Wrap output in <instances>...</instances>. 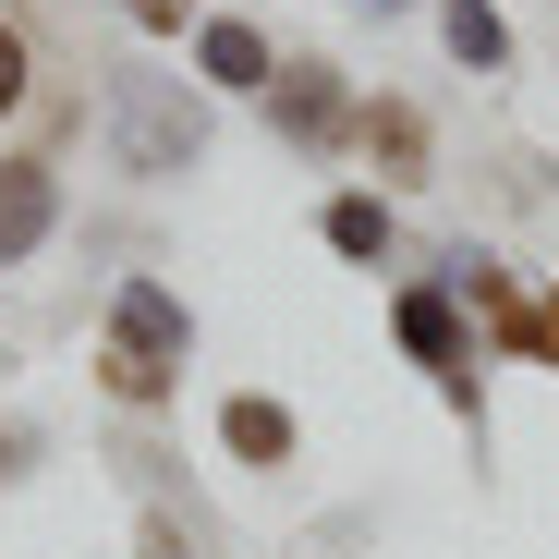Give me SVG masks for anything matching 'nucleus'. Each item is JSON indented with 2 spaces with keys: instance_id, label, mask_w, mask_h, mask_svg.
Wrapping results in <instances>:
<instances>
[{
  "instance_id": "5",
  "label": "nucleus",
  "mask_w": 559,
  "mask_h": 559,
  "mask_svg": "<svg viewBox=\"0 0 559 559\" xmlns=\"http://www.w3.org/2000/svg\"><path fill=\"white\" fill-rule=\"evenodd\" d=\"M390 329H402V353L426 365L438 390H450V378H475V341H462V305H450V293H402Z\"/></svg>"
},
{
  "instance_id": "10",
  "label": "nucleus",
  "mask_w": 559,
  "mask_h": 559,
  "mask_svg": "<svg viewBox=\"0 0 559 559\" xmlns=\"http://www.w3.org/2000/svg\"><path fill=\"white\" fill-rule=\"evenodd\" d=\"M317 231H329V255H353V267H390V243H402L390 195H329V207H317Z\"/></svg>"
},
{
  "instance_id": "8",
  "label": "nucleus",
  "mask_w": 559,
  "mask_h": 559,
  "mask_svg": "<svg viewBox=\"0 0 559 559\" xmlns=\"http://www.w3.org/2000/svg\"><path fill=\"white\" fill-rule=\"evenodd\" d=\"M195 73L219 85V98H267V85H280V61H267V37H255L243 13H219V25H195Z\"/></svg>"
},
{
  "instance_id": "6",
  "label": "nucleus",
  "mask_w": 559,
  "mask_h": 559,
  "mask_svg": "<svg viewBox=\"0 0 559 559\" xmlns=\"http://www.w3.org/2000/svg\"><path fill=\"white\" fill-rule=\"evenodd\" d=\"M219 450H231V462H255V475H280V462L305 450V426H293V402L231 390V402H219Z\"/></svg>"
},
{
  "instance_id": "12",
  "label": "nucleus",
  "mask_w": 559,
  "mask_h": 559,
  "mask_svg": "<svg viewBox=\"0 0 559 559\" xmlns=\"http://www.w3.org/2000/svg\"><path fill=\"white\" fill-rule=\"evenodd\" d=\"M98 390H110V402H170L182 378H170V365H146V353H110V341H98Z\"/></svg>"
},
{
  "instance_id": "14",
  "label": "nucleus",
  "mask_w": 559,
  "mask_h": 559,
  "mask_svg": "<svg viewBox=\"0 0 559 559\" xmlns=\"http://www.w3.org/2000/svg\"><path fill=\"white\" fill-rule=\"evenodd\" d=\"M122 13H134L146 37H182V25H195V0H122Z\"/></svg>"
},
{
  "instance_id": "7",
  "label": "nucleus",
  "mask_w": 559,
  "mask_h": 559,
  "mask_svg": "<svg viewBox=\"0 0 559 559\" xmlns=\"http://www.w3.org/2000/svg\"><path fill=\"white\" fill-rule=\"evenodd\" d=\"M353 146L378 158L390 182H426V158H438V134H426V110H414V98H365V110H353Z\"/></svg>"
},
{
  "instance_id": "15",
  "label": "nucleus",
  "mask_w": 559,
  "mask_h": 559,
  "mask_svg": "<svg viewBox=\"0 0 559 559\" xmlns=\"http://www.w3.org/2000/svg\"><path fill=\"white\" fill-rule=\"evenodd\" d=\"M365 13H402V0H365Z\"/></svg>"
},
{
  "instance_id": "11",
  "label": "nucleus",
  "mask_w": 559,
  "mask_h": 559,
  "mask_svg": "<svg viewBox=\"0 0 559 559\" xmlns=\"http://www.w3.org/2000/svg\"><path fill=\"white\" fill-rule=\"evenodd\" d=\"M438 37H450L462 73H499V61H511V25L487 13V0H438Z\"/></svg>"
},
{
  "instance_id": "9",
  "label": "nucleus",
  "mask_w": 559,
  "mask_h": 559,
  "mask_svg": "<svg viewBox=\"0 0 559 559\" xmlns=\"http://www.w3.org/2000/svg\"><path fill=\"white\" fill-rule=\"evenodd\" d=\"M195 146H207V122H195V110H170V98H146V85L122 98V158H134V170H182Z\"/></svg>"
},
{
  "instance_id": "13",
  "label": "nucleus",
  "mask_w": 559,
  "mask_h": 559,
  "mask_svg": "<svg viewBox=\"0 0 559 559\" xmlns=\"http://www.w3.org/2000/svg\"><path fill=\"white\" fill-rule=\"evenodd\" d=\"M37 98V49H25V25H0V122H13Z\"/></svg>"
},
{
  "instance_id": "1",
  "label": "nucleus",
  "mask_w": 559,
  "mask_h": 559,
  "mask_svg": "<svg viewBox=\"0 0 559 559\" xmlns=\"http://www.w3.org/2000/svg\"><path fill=\"white\" fill-rule=\"evenodd\" d=\"M450 267H462V305L487 317V341H499V353L559 365V293H523V280H511L499 255H450Z\"/></svg>"
},
{
  "instance_id": "3",
  "label": "nucleus",
  "mask_w": 559,
  "mask_h": 559,
  "mask_svg": "<svg viewBox=\"0 0 559 559\" xmlns=\"http://www.w3.org/2000/svg\"><path fill=\"white\" fill-rule=\"evenodd\" d=\"M61 231V158H0V267H25Z\"/></svg>"
},
{
  "instance_id": "4",
  "label": "nucleus",
  "mask_w": 559,
  "mask_h": 559,
  "mask_svg": "<svg viewBox=\"0 0 559 559\" xmlns=\"http://www.w3.org/2000/svg\"><path fill=\"white\" fill-rule=\"evenodd\" d=\"M267 122L293 134V146H341L353 134V98H341V61H293L267 85Z\"/></svg>"
},
{
  "instance_id": "2",
  "label": "nucleus",
  "mask_w": 559,
  "mask_h": 559,
  "mask_svg": "<svg viewBox=\"0 0 559 559\" xmlns=\"http://www.w3.org/2000/svg\"><path fill=\"white\" fill-rule=\"evenodd\" d=\"M110 353H146L182 378V353H195V317H182V293H158V280H122L110 293Z\"/></svg>"
}]
</instances>
